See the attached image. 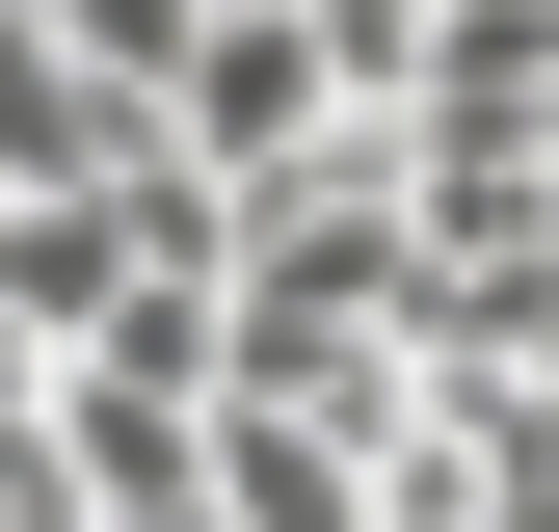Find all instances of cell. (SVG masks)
<instances>
[{"label":"cell","mask_w":559,"mask_h":532,"mask_svg":"<svg viewBox=\"0 0 559 532\" xmlns=\"http://www.w3.org/2000/svg\"><path fill=\"white\" fill-rule=\"evenodd\" d=\"M160 532H214V506H160Z\"/></svg>","instance_id":"obj_3"},{"label":"cell","mask_w":559,"mask_h":532,"mask_svg":"<svg viewBox=\"0 0 559 532\" xmlns=\"http://www.w3.org/2000/svg\"><path fill=\"white\" fill-rule=\"evenodd\" d=\"M133 160H160V107L81 81V53H53V0H0V186H133Z\"/></svg>","instance_id":"obj_1"},{"label":"cell","mask_w":559,"mask_h":532,"mask_svg":"<svg viewBox=\"0 0 559 532\" xmlns=\"http://www.w3.org/2000/svg\"><path fill=\"white\" fill-rule=\"evenodd\" d=\"M53 53H81V81H133V107H160L187 53H214V0H53Z\"/></svg>","instance_id":"obj_2"}]
</instances>
